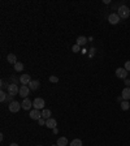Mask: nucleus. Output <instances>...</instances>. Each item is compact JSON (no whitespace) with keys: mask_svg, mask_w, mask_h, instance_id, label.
<instances>
[{"mask_svg":"<svg viewBox=\"0 0 130 146\" xmlns=\"http://www.w3.org/2000/svg\"><path fill=\"white\" fill-rule=\"evenodd\" d=\"M117 15H118V17H120V18H122V20L127 18V17L130 16L129 7H126V5H120V7H118V9H117Z\"/></svg>","mask_w":130,"mask_h":146,"instance_id":"1","label":"nucleus"},{"mask_svg":"<svg viewBox=\"0 0 130 146\" xmlns=\"http://www.w3.org/2000/svg\"><path fill=\"white\" fill-rule=\"evenodd\" d=\"M44 106H46V102L43 98H37L33 100V107L35 110H44Z\"/></svg>","mask_w":130,"mask_h":146,"instance_id":"2","label":"nucleus"},{"mask_svg":"<svg viewBox=\"0 0 130 146\" xmlns=\"http://www.w3.org/2000/svg\"><path fill=\"white\" fill-rule=\"evenodd\" d=\"M21 108H22L21 103H18L17 100H13V102H11L9 106H8V110H9L11 112H18Z\"/></svg>","mask_w":130,"mask_h":146,"instance_id":"3","label":"nucleus"},{"mask_svg":"<svg viewBox=\"0 0 130 146\" xmlns=\"http://www.w3.org/2000/svg\"><path fill=\"white\" fill-rule=\"evenodd\" d=\"M29 94H30V87H29L28 85H22V86L20 87V94L18 95L22 96V98L25 99V98H28Z\"/></svg>","mask_w":130,"mask_h":146,"instance_id":"4","label":"nucleus"},{"mask_svg":"<svg viewBox=\"0 0 130 146\" xmlns=\"http://www.w3.org/2000/svg\"><path fill=\"white\" fill-rule=\"evenodd\" d=\"M116 77H117V78H122V80H126L127 71L125 68H117V69H116Z\"/></svg>","mask_w":130,"mask_h":146,"instance_id":"5","label":"nucleus"},{"mask_svg":"<svg viewBox=\"0 0 130 146\" xmlns=\"http://www.w3.org/2000/svg\"><path fill=\"white\" fill-rule=\"evenodd\" d=\"M120 17H118L117 13H111V15L108 16V22L111 24V25H116V24H118L120 22Z\"/></svg>","mask_w":130,"mask_h":146,"instance_id":"6","label":"nucleus"},{"mask_svg":"<svg viewBox=\"0 0 130 146\" xmlns=\"http://www.w3.org/2000/svg\"><path fill=\"white\" fill-rule=\"evenodd\" d=\"M8 91H9V94H12V95H17V94H20L18 85L17 84H9L8 85Z\"/></svg>","mask_w":130,"mask_h":146,"instance_id":"7","label":"nucleus"},{"mask_svg":"<svg viewBox=\"0 0 130 146\" xmlns=\"http://www.w3.org/2000/svg\"><path fill=\"white\" fill-rule=\"evenodd\" d=\"M21 106L24 110H26V111H31V107H33V102H31L29 98H25V99L21 102Z\"/></svg>","mask_w":130,"mask_h":146,"instance_id":"8","label":"nucleus"},{"mask_svg":"<svg viewBox=\"0 0 130 146\" xmlns=\"http://www.w3.org/2000/svg\"><path fill=\"white\" fill-rule=\"evenodd\" d=\"M29 115H30V118L33 119V120H39V119L42 118V111H40V110H35L34 108V110H31Z\"/></svg>","mask_w":130,"mask_h":146,"instance_id":"9","label":"nucleus"},{"mask_svg":"<svg viewBox=\"0 0 130 146\" xmlns=\"http://www.w3.org/2000/svg\"><path fill=\"white\" fill-rule=\"evenodd\" d=\"M31 77H30V75H28V73H25V75H22L21 77H20V82H21L22 85H29L31 82Z\"/></svg>","mask_w":130,"mask_h":146,"instance_id":"10","label":"nucleus"},{"mask_svg":"<svg viewBox=\"0 0 130 146\" xmlns=\"http://www.w3.org/2000/svg\"><path fill=\"white\" fill-rule=\"evenodd\" d=\"M56 125H57V121L55 120V119H47L46 120V127L47 128H50V129H55Z\"/></svg>","mask_w":130,"mask_h":146,"instance_id":"11","label":"nucleus"},{"mask_svg":"<svg viewBox=\"0 0 130 146\" xmlns=\"http://www.w3.org/2000/svg\"><path fill=\"white\" fill-rule=\"evenodd\" d=\"M121 96H122V99L124 100H129L130 99V87H125L122 93H121Z\"/></svg>","mask_w":130,"mask_h":146,"instance_id":"12","label":"nucleus"},{"mask_svg":"<svg viewBox=\"0 0 130 146\" xmlns=\"http://www.w3.org/2000/svg\"><path fill=\"white\" fill-rule=\"evenodd\" d=\"M7 61L9 63V64L14 65L16 63H17V57H16L14 54H8V55H7Z\"/></svg>","mask_w":130,"mask_h":146,"instance_id":"13","label":"nucleus"},{"mask_svg":"<svg viewBox=\"0 0 130 146\" xmlns=\"http://www.w3.org/2000/svg\"><path fill=\"white\" fill-rule=\"evenodd\" d=\"M28 86L30 87V90H38V89H39V86H40V82H39V81H31Z\"/></svg>","mask_w":130,"mask_h":146,"instance_id":"14","label":"nucleus"},{"mask_svg":"<svg viewBox=\"0 0 130 146\" xmlns=\"http://www.w3.org/2000/svg\"><path fill=\"white\" fill-rule=\"evenodd\" d=\"M57 146H68V138L66 137H60L59 140H57Z\"/></svg>","mask_w":130,"mask_h":146,"instance_id":"15","label":"nucleus"},{"mask_svg":"<svg viewBox=\"0 0 130 146\" xmlns=\"http://www.w3.org/2000/svg\"><path fill=\"white\" fill-rule=\"evenodd\" d=\"M87 43V38L83 37V35H81V37L77 38V44L78 46H85Z\"/></svg>","mask_w":130,"mask_h":146,"instance_id":"16","label":"nucleus"},{"mask_svg":"<svg viewBox=\"0 0 130 146\" xmlns=\"http://www.w3.org/2000/svg\"><path fill=\"white\" fill-rule=\"evenodd\" d=\"M42 118L43 119H51V111L50 110H47V108H44V110H42Z\"/></svg>","mask_w":130,"mask_h":146,"instance_id":"17","label":"nucleus"},{"mask_svg":"<svg viewBox=\"0 0 130 146\" xmlns=\"http://www.w3.org/2000/svg\"><path fill=\"white\" fill-rule=\"evenodd\" d=\"M130 108V103L127 102V100H122L121 102V110L122 111H126V110H129Z\"/></svg>","mask_w":130,"mask_h":146,"instance_id":"18","label":"nucleus"},{"mask_svg":"<svg viewBox=\"0 0 130 146\" xmlns=\"http://www.w3.org/2000/svg\"><path fill=\"white\" fill-rule=\"evenodd\" d=\"M14 71L16 72H21V71H24V64H22L21 61H17L14 64Z\"/></svg>","mask_w":130,"mask_h":146,"instance_id":"19","label":"nucleus"},{"mask_svg":"<svg viewBox=\"0 0 130 146\" xmlns=\"http://www.w3.org/2000/svg\"><path fill=\"white\" fill-rule=\"evenodd\" d=\"M70 146H82V141L79 138H76V140H73L70 142Z\"/></svg>","mask_w":130,"mask_h":146,"instance_id":"20","label":"nucleus"},{"mask_svg":"<svg viewBox=\"0 0 130 146\" xmlns=\"http://www.w3.org/2000/svg\"><path fill=\"white\" fill-rule=\"evenodd\" d=\"M7 96H8V95H7V93L4 90L0 91V102H1V103L5 102V100H7Z\"/></svg>","mask_w":130,"mask_h":146,"instance_id":"21","label":"nucleus"},{"mask_svg":"<svg viewBox=\"0 0 130 146\" xmlns=\"http://www.w3.org/2000/svg\"><path fill=\"white\" fill-rule=\"evenodd\" d=\"M50 82L57 84V82H59V77H56V76H50Z\"/></svg>","mask_w":130,"mask_h":146,"instance_id":"22","label":"nucleus"},{"mask_svg":"<svg viewBox=\"0 0 130 146\" xmlns=\"http://www.w3.org/2000/svg\"><path fill=\"white\" fill-rule=\"evenodd\" d=\"M72 51H73V52H79V51H81V46H78V44L76 43L74 46L72 47Z\"/></svg>","mask_w":130,"mask_h":146,"instance_id":"23","label":"nucleus"},{"mask_svg":"<svg viewBox=\"0 0 130 146\" xmlns=\"http://www.w3.org/2000/svg\"><path fill=\"white\" fill-rule=\"evenodd\" d=\"M38 123H39V125H46V119L40 118L39 120H38Z\"/></svg>","mask_w":130,"mask_h":146,"instance_id":"24","label":"nucleus"},{"mask_svg":"<svg viewBox=\"0 0 130 146\" xmlns=\"http://www.w3.org/2000/svg\"><path fill=\"white\" fill-rule=\"evenodd\" d=\"M124 68L126 69L127 72H130V60H129V61H126V63H125V67H124Z\"/></svg>","mask_w":130,"mask_h":146,"instance_id":"25","label":"nucleus"},{"mask_svg":"<svg viewBox=\"0 0 130 146\" xmlns=\"http://www.w3.org/2000/svg\"><path fill=\"white\" fill-rule=\"evenodd\" d=\"M7 100H8V102H13V95H12V94H9V95H8V96H7Z\"/></svg>","mask_w":130,"mask_h":146,"instance_id":"26","label":"nucleus"},{"mask_svg":"<svg viewBox=\"0 0 130 146\" xmlns=\"http://www.w3.org/2000/svg\"><path fill=\"white\" fill-rule=\"evenodd\" d=\"M94 55H95V48H94V47H93V48H91V50H90V56H91V57H93Z\"/></svg>","mask_w":130,"mask_h":146,"instance_id":"27","label":"nucleus"},{"mask_svg":"<svg viewBox=\"0 0 130 146\" xmlns=\"http://www.w3.org/2000/svg\"><path fill=\"white\" fill-rule=\"evenodd\" d=\"M125 85H126V87L130 86V78H126V80H125Z\"/></svg>","mask_w":130,"mask_h":146,"instance_id":"28","label":"nucleus"},{"mask_svg":"<svg viewBox=\"0 0 130 146\" xmlns=\"http://www.w3.org/2000/svg\"><path fill=\"white\" fill-rule=\"evenodd\" d=\"M5 86H7V84H5V81L3 80V81H1V87H3V89H4V87H5Z\"/></svg>","mask_w":130,"mask_h":146,"instance_id":"29","label":"nucleus"},{"mask_svg":"<svg viewBox=\"0 0 130 146\" xmlns=\"http://www.w3.org/2000/svg\"><path fill=\"white\" fill-rule=\"evenodd\" d=\"M52 131H53V133H55V134H57V133H59V129H57V128H55V129H52Z\"/></svg>","mask_w":130,"mask_h":146,"instance_id":"30","label":"nucleus"},{"mask_svg":"<svg viewBox=\"0 0 130 146\" xmlns=\"http://www.w3.org/2000/svg\"><path fill=\"white\" fill-rule=\"evenodd\" d=\"M9 146H18V145H17V143H11Z\"/></svg>","mask_w":130,"mask_h":146,"instance_id":"31","label":"nucleus"},{"mask_svg":"<svg viewBox=\"0 0 130 146\" xmlns=\"http://www.w3.org/2000/svg\"><path fill=\"white\" fill-rule=\"evenodd\" d=\"M52 146H57V145H52Z\"/></svg>","mask_w":130,"mask_h":146,"instance_id":"32","label":"nucleus"},{"mask_svg":"<svg viewBox=\"0 0 130 146\" xmlns=\"http://www.w3.org/2000/svg\"><path fill=\"white\" fill-rule=\"evenodd\" d=\"M39 146H42V145H39Z\"/></svg>","mask_w":130,"mask_h":146,"instance_id":"33","label":"nucleus"}]
</instances>
